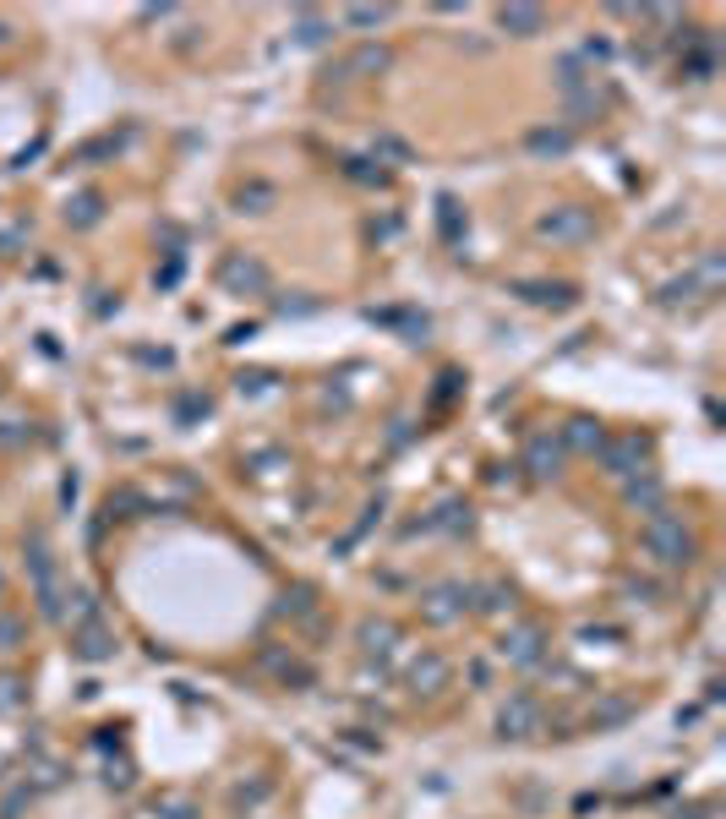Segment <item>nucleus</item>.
<instances>
[{
  "mask_svg": "<svg viewBox=\"0 0 726 819\" xmlns=\"http://www.w3.org/2000/svg\"><path fill=\"white\" fill-rule=\"evenodd\" d=\"M639 541H645V552H650L655 569H688L693 552H699V547H693V530L683 519H672V514H650Z\"/></svg>",
  "mask_w": 726,
  "mask_h": 819,
  "instance_id": "1",
  "label": "nucleus"
},
{
  "mask_svg": "<svg viewBox=\"0 0 726 819\" xmlns=\"http://www.w3.org/2000/svg\"><path fill=\"white\" fill-rule=\"evenodd\" d=\"M595 230H601V218L579 203H557L535 218V235L552 241V246H585V241H595Z\"/></svg>",
  "mask_w": 726,
  "mask_h": 819,
  "instance_id": "2",
  "label": "nucleus"
},
{
  "mask_svg": "<svg viewBox=\"0 0 726 819\" xmlns=\"http://www.w3.org/2000/svg\"><path fill=\"white\" fill-rule=\"evenodd\" d=\"M268 285H273V273L257 251H225L218 257V290L225 295H268Z\"/></svg>",
  "mask_w": 726,
  "mask_h": 819,
  "instance_id": "3",
  "label": "nucleus"
},
{
  "mask_svg": "<svg viewBox=\"0 0 726 819\" xmlns=\"http://www.w3.org/2000/svg\"><path fill=\"white\" fill-rule=\"evenodd\" d=\"M27 569H34V590H39V601H44V617H60L66 607V590H60V579H55V557H50V547H44V535H27Z\"/></svg>",
  "mask_w": 726,
  "mask_h": 819,
  "instance_id": "4",
  "label": "nucleus"
},
{
  "mask_svg": "<svg viewBox=\"0 0 726 819\" xmlns=\"http://www.w3.org/2000/svg\"><path fill=\"white\" fill-rule=\"evenodd\" d=\"M601 464L612 470V476H639V470H650V437L645 432L607 437V443H601Z\"/></svg>",
  "mask_w": 726,
  "mask_h": 819,
  "instance_id": "5",
  "label": "nucleus"
},
{
  "mask_svg": "<svg viewBox=\"0 0 726 819\" xmlns=\"http://www.w3.org/2000/svg\"><path fill=\"white\" fill-rule=\"evenodd\" d=\"M470 607H476V590L470 585H432L426 595H421V612H426V623H459Z\"/></svg>",
  "mask_w": 726,
  "mask_h": 819,
  "instance_id": "6",
  "label": "nucleus"
},
{
  "mask_svg": "<svg viewBox=\"0 0 726 819\" xmlns=\"http://www.w3.org/2000/svg\"><path fill=\"white\" fill-rule=\"evenodd\" d=\"M546 732V721H541V705H535L530 694H514L508 705L497 710V738H541Z\"/></svg>",
  "mask_w": 726,
  "mask_h": 819,
  "instance_id": "7",
  "label": "nucleus"
},
{
  "mask_svg": "<svg viewBox=\"0 0 726 819\" xmlns=\"http://www.w3.org/2000/svg\"><path fill=\"white\" fill-rule=\"evenodd\" d=\"M497 650H502V661H514V667H541V661H546V634L535 623H519V628L502 634Z\"/></svg>",
  "mask_w": 726,
  "mask_h": 819,
  "instance_id": "8",
  "label": "nucleus"
},
{
  "mask_svg": "<svg viewBox=\"0 0 726 819\" xmlns=\"http://www.w3.org/2000/svg\"><path fill=\"white\" fill-rule=\"evenodd\" d=\"M623 497H628V509H639L645 519H650V514H667V486H661L655 470H639V476H628Z\"/></svg>",
  "mask_w": 726,
  "mask_h": 819,
  "instance_id": "9",
  "label": "nucleus"
},
{
  "mask_svg": "<svg viewBox=\"0 0 726 819\" xmlns=\"http://www.w3.org/2000/svg\"><path fill=\"white\" fill-rule=\"evenodd\" d=\"M448 677H454V667L437 650H426V655L409 661V694H443Z\"/></svg>",
  "mask_w": 726,
  "mask_h": 819,
  "instance_id": "10",
  "label": "nucleus"
},
{
  "mask_svg": "<svg viewBox=\"0 0 726 819\" xmlns=\"http://www.w3.org/2000/svg\"><path fill=\"white\" fill-rule=\"evenodd\" d=\"M344 66V82H355V77H383L388 66H394V50L388 44H355L350 55L339 60Z\"/></svg>",
  "mask_w": 726,
  "mask_h": 819,
  "instance_id": "11",
  "label": "nucleus"
},
{
  "mask_svg": "<svg viewBox=\"0 0 726 819\" xmlns=\"http://www.w3.org/2000/svg\"><path fill=\"white\" fill-rule=\"evenodd\" d=\"M524 470L535 481H552L557 470H562V443L552 432H541V437H530V448H524Z\"/></svg>",
  "mask_w": 726,
  "mask_h": 819,
  "instance_id": "12",
  "label": "nucleus"
},
{
  "mask_svg": "<svg viewBox=\"0 0 726 819\" xmlns=\"http://www.w3.org/2000/svg\"><path fill=\"white\" fill-rule=\"evenodd\" d=\"M524 148L535 153V159H568V153H574V132H568V126H530Z\"/></svg>",
  "mask_w": 726,
  "mask_h": 819,
  "instance_id": "13",
  "label": "nucleus"
},
{
  "mask_svg": "<svg viewBox=\"0 0 726 819\" xmlns=\"http://www.w3.org/2000/svg\"><path fill=\"white\" fill-rule=\"evenodd\" d=\"M72 655H77V661H110V655H115V634H110V628H104L99 617H93V623H82V628H77Z\"/></svg>",
  "mask_w": 726,
  "mask_h": 819,
  "instance_id": "14",
  "label": "nucleus"
},
{
  "mask_svg": "<svg viewBox=\"0 0 726 819\" xmlns=\"http://www.w3.org/2000/svg\"><path fill=\"white\" fill-rule=\"evenodd\" d=\"M514 295H524L530 306H552V311L574 306V285H552V279H519Z\"/></svg>",
  "mask_w": 726,
  "mask_h": 819,
  "instance_id": "15",
  "label": "nucleus"
},
{
  "mask_svg": "<svg viewBox=\"0 0 726 819\" xmlns=\"http://www.w3.org/2000/svg\"><path fill=\"white\" fill-rule=\"evenodd\" d=\"M497 27H502V34H514V39H535L546 27V11L541 6H502L497 11Z\"/></svg>",
  "mask_w": 726,
  "mask_h": 819,
  "instance_id": "16",
  "label": "nucleus"
},
{
  "mask_svg": "<svg viewBox=\"0 0 726 819\" xmlns=\"http://www.w3.org/2000/svg\"><path fill=\"white\" fill-rule=\"evenodd\" d=\"M355 639H361L366 655H388V650L399 645V623H388V617H366Z\"/></svg>",
  "mask_w": 726,
  "mask_h": 819,
  "instance_id": "17",
  "label": "nucleus"
},
{
  "mask_svg": "<svg viewBox=\"0 0 726 819\" xmlns=\"http://www.w3.org/2000/svg\"><path fill=\"white\" fill-rule=\"evenodd\" d=\"M99 218H104V197H99V192H77V197L66 203V225H72V230H93Z\"/></svg>",
  "mask_w": 726,
  "mask_h": 819,
  "instance_id": "18",
  "label": "nucleus"
},
{
  "mask_svg": "<svg viewBox=\"0 0 726 819\" xmlns=\"http://www.w3.org/2000/svg\"><path fill=\"white\" fill-rule=\"evenodd\" d=\"M557 443H574V448H585V454H601V443H607V432L595 426L590 416H579V421H568V426H562V437H557Z\"/></svg>",
  "mask_w": 726,
  "mask_h": 819,
  "instance_id": "19",
  "label": "nucleus"
},
{
  "mask_svg": "<svg viewBox=\"0 0 726 819\" xmlns=\"http://www.w3.org/2000/svg\"><path fill=\"white\" fill-rule=\"evenodd\" d=\"M371 159L377 165H409V159H416V148H409L404 137H394V132H377L371 137Z\"/></svg>",
  "mask_w": 726,
  "mask_h": 819,
  "instance_id": "20",
  "label": "nucleus"
},
{
  "mask_svg": "<svg viewBox=\"0 0 726 819\" xmlns=\"http://www.w3.org/2000/svg\"><path fill=\"white\" fill-rule=\"evenodd\" d=\"M721 279H726V263H721V251H705L699 268H693V285H699V295H715L721 290Z\"/></svg>",
  "mask_w": 726,
  "mask_h": 819,
  "instance_id": "21",
  "label": "nucleus"
},
{
  "mask_svg": "<svg viewBox=\"0 0 726 819\" xmlns=\"http://www.w3.org/2000/svg\"><path fill=\"white\" fill-rule=\"evenodd\" d=\"M273 186L268 180H251V186H241V192H235V203H241V213H268L273 208Z\"/></svg>",
  "mask_w": 726,
  "mask_h": 819,
  "instance_id": "22",
  "label": "nucleus"
},
{
  "mask_svg": "<svg viewBox=\"0 0 726 819\" xmlns=\"http://www.w3.org/2000/svg\"><path fill=\"white\" fill-rule=\"evenodd\" d=\"M432 530H470V502H443L432 519H426Z\"/></svg>",
  "mask_w": 726,
  "mask_h": 819,
  "instance_id": "23",
  "label": "nucleus"
},
{
  "mask_svg": "<svg viewBox=\"0 0 726 819\" xmlns=\"http://www.w3.org/2000/svg\"><path fill=\"white\" fill-rule=\"evenodd\" d=\"M344 175L361 180V186H388V170L377 165V159H344Z\"/></svg>",
  "mask_w": 726,
  "mask_h": 819,
  "instance_id": "24",
  "label": "nucleus"
},
{
  "mask_svg": "<svg viewBox=\"0 0 726 819\" xmlns=\"http://www.w3.org/2000/svg\"><path fill=\"white\" fill-rule=\"evenodd\" d=\"M22 639H27V628H22L11 612H0V655H17V650H22Z\"/></svg>",
  "mask_w": 726,
  "mask_h": 819,
  "instance_id": "25",
  "label": "nucleus"
},
{
  "mask_svg": "<svg viewBox=\"0 0 726 819\" xmlns=\"http://www.w3.org/2000/svg\"><path fill=\"white\" fill-rule=\"evenodd\" d=\"M323 39H328V22L311 17V11H301L295 17V44H323Z\"/></svg>",
  "mask_w": 726,
  "mask_h": 819,
  "instance_id": "26",
  "label": "nucleus"
},
{
  "mask_svg": "<svg viewBox=\"0 0 726 819\" xmlns=\"http://www.w3.org/2000/svg\"><path fill=\"white\" fill-rule=\"evenodd\" d=\"M344 22H350V27H383L388 22V6H350V11H344Z\"/></svg>",
  "mask_w": 726,
  "mask_h": 819,
  "instance_id": "27",
  "label": "nucleus"
},
{
  "mask_svg": "<svg viewBox=\"0 0 726 819\" xmlns=\"http://www.w3.org/2000/svg\"><path fill=\"white\" fill-rule=\"evenodd\" d=\"M693 295H699V285H693V273L672 279V285H661V301H667V306H677V301H693Z\"/></svg>",
  "mask_w": 726,
  "mask_h": 819,
  "instance_id": "28",
  "label": "nucleus"
},
{
  "mask_svg": "<svg viewBox=\"0 0 726 819\" xmlns=\"http://www.w3.org/2000/svg\"><path fill=\"white\" fill-rule=\"evenodd\" d=\"M22 700H27V683H22V677H11V672H6V677H0V710H17V705H22Z\"/></svg>",
  "mask_w": 726,
  "mask_h": 819,
  "instance_id": "29",
  "label": "nucleus"
},
{
  "mask_svg": "<svg viewBox=\"0 0 726 819\" xmlns=\"http://www.w3.org/2000/svg\"><path fill=\"white\" fill-rule=\"evenodd\" d=\"M481 595V612H502V607H514V590H502V585H486V590H476Z\"/></svg>",
  "mask_w": 726,
  "mask_h": 819,
  "instance_id": "30",
  "label": "nucleus"
},
{
  "mask_svg": "<svg viewBox=\"0 0 726 819\" xmlns=\"http://www.w3.org/2000/svg\"><path fill=\"white\" fill-rule=\"evenodd\" d=\"M153 819H197V808H192V798H164L153 808Z\"/></svg>",
  "mask_w": 726,
  "mask_h": 819,
  "instance_id": "31",
  "label": "nucleus"
},
{
  "mask_svg": "<svg viewBox=\"0 0 726 819\" xmlns=\"http://www.w3.org/2000/svg\"><path fill=\"white\" fill-rule=\"evenodd\" d=\"M268 383H273L268 371H241V394H263Z\"/></svg>",
  "mask_w": 726,
  "mask_h": 819,
  "instance_id": "32",
  "label": "nucleus"
},
{
  "mask_svg": "<svg viewBox=\"0 0 726 819\" xmlns=\"http://www.w3.org/2000/svg\"><path fill=\"white\" fill-rule=\"evenodd\" d=\"M115 148H120L115 137H99V142H88V148L77 153V159H99V153H115Z\"/></svg>",
  "mask_w": 726,
  "mask_h": 819,
  "instance_id": "33",
  "label": "nucleus"
},
{
  "mask_svg": "<svg viewBox=\"0 0 726 819\" xmlns=\"http://www.w3.org/2000/svg\"><path fill=\"white\" fill-rule=\"evenodd\" d=\"M22 437H27L22 421H0V443H22Z\"/></svg>",
  "mask_w": 726,
  "mask_h": 819,
  "instance_id": "34",
  "label": "nucleus"
},
{
  "mask_svg": "<svg viewBox=\"0 0 726 819\" xmlns=\"http://www.w3.org/2000/svg\"><path fill=\"white\" fill-rule=\"evenodd\" d=\"M17 246H22V230H6V235H0V251H6V257H11Z\"/></svg>",
  "mask_w": 726,
  "mask_h": 819,
  "instance_id": "35",
  "label": "nucleus"
}]
</instances>
